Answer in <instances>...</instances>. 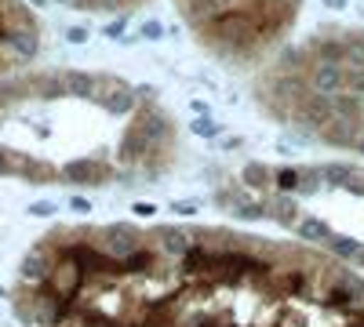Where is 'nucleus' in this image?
Here are the masks:
<instances>
[{
    "mask_svg": "<svg viewBox=\"0 0 364 327\" xmlns=\"http://www.w3.org/2000/svg\"><path fill=\"white\" fill-rule=\"evenodd\" d=\"M306 95H310L306 77H299V73H277V77H269V102H284V116Z\"/></svg>",
    "mask_w": 364,
    "mask_h": 327,
    "instance_id": "9",
    "label": "nucleus"
},
{
    "mask_svg": "<svg viewBox=\"0 0 364 327\" xmlns=\"http://www.w3.org/2000/svg\"><path fill=\"white\" fill-rule=\"evenodd\" d=\"M178 8H182V18H186L193 29H200V33L230 11L226 0H178Z\"/></svg>",
    "mask_w": 364,
    "mask_h": 327,
    "instance_id": "12",
    "label": "nucleus"
},
{
    "mask_svg": "<svg viewBox=\"0 0 364 327\" xmlns=\"http://www.w3.org/2000/svg\"><path fill=\"white\" fill-rule=\"evenodd\" d=\"M51 4H66V8H73V4H77V0H51Z\"/></svg>",
    "mask_w": 364,
    "mask_h": 327,
    "instance_id": "47",
    "label": "nucleus"
},
{
    "mask_svg": "<svg viewBox=\"0 0 364 327\" xmlns=\"http://www.w3.org/2000/svg\"><path fill=\"white\" fill-rule=\"evenodd\" d=\"M295 236H299L302 244L317 248V244H328V240H331V226H328L324 218H317V215H302V218L295 222Z\"/></svg>",
    "mask_w": 364,
    "mask_h": 327,
    "instance_id": "20",
    "label": "nucleus"
},
{
    "mask_svg": "<svg viewBox=\"0 0 364 327\" xmlns=\"http://www.w3.org/2000/svg\"><path fill=\"white\" fill-rule=\"evenodd\" d=\"M324 302L336 306V309L364 313V277H357L353 270H339L331 277V291H328Z\"/></svg>",
    "mask_w": 364,
    "mask_h": 327,
    "instance_id": "4",
    "label": "nucleus"
},
{
    "mask_svg": "<svg viewBox=\"0 0 364 327\" xmlns=\"http://www.w3.org/2000/svg\"><path fill=\"white\" fill-rule=\"evenodd\" d=\"M132 211H135V215H142V218H149V215H157V204H149V200H135V204H132Z\"/></svg>",
    "mask_w": 364,
    "mask_h": 327,
    "instance_id": "43",
    "label": "nucleus"
},
{
    "mask_svg": "<svg viewBox=\"0 0 364 327\" xmlns=\"http://www.w3.org/2000/svg\"><path fill=\"white\" fill-rule=\"evenodd\" d=\"M154 240H157V251L168 255V258H186L193 251V233L182 229V226H157Z\"/></svg>",
    "mask_w": 364,
    "mask_h": 327,
    "instance_id": "13",
    "label": "nucleus"
},
{
    "mask_svg": "<svg viewBox=\"0 0 364 327\" xmlns=\"http://www.w3.org/2000/svg\"><path fill=\"white\" fill-rule=\"evenodd\" d=\"M328 251L336 255L339 262H357V258H360V251H364V244L357 240V236H350V233H331Z\"/></svg>",
    "mask_w": 364,
    "mask_h": 327,
    "instance_id": "24",
    "label": "nucleus"
},
{
    "mask_svg": "<svg viewBox=\"0 0 364 327\" xmlns=\"http://www.w3.org/2000/svg\"><path fill=\"white\" fill-rule=\"evenodd\" d=\"M70 211H73V215H91V200L73 193V196H70Z\"/></svg>",
    "mask_w": 364,
    "mask_h": 327,
    "instance_id": "42",
    "label": "nucleus"
},
{
    "mask_svg": "<svg viewBox=\"0 0 364 327\" xmlns=\"http://www.w3.org/2000/svg\"><path fill=\"white\" fill-rule=\"evenodd\" d=\"M346 193H350V196H364V171H360V167H353L350 182H346Z\"/></svg>",
    "mask_w": 364,
    "mask_h": 327,
    "instance_id": "39",
    "label": "nucleus"
},
{
    "mask_svg": "<svg viewBox=\"0 0 364 327\" xmlns=\"http://www.w3.org/2000/svg\"><path fill=\"white\" fill-rule=\"evenodd\" d=\"M233 218H240V222H266L269 218V200H248V196H240L237 207H233Z\"/></svg>",
    "mask_w": 364,
    "mask_h": 327,
    "instance_id": "25",
    "label": "nucleus"
},
{
    "mask_svg": "<svg viewBox=\"0 0 364 327\" xmlns=\"http://www.w3.org/2000/svg\"><path fill=\"white\" fill-rule=\"evenodd\" d=\"M135 128L149 138V145H154V150H161L164 142H171V131H175L171 116H168L164 109H157V106H142V109L135 113Z\"/></svg>",
    "mask_w": 364,
    "mask_h": 327,
    "instance_id": "10",
    "label": "nucleus"
},
{
    "mask_svg": "<svg viewBox=\"0 0 364 327\" xmlns=\"http://www.w3.org/2000/svg\"><path fill=\"white\" fill-rule=\"evenodd\" d=\"M99 244H102V255L113 258V262H128L139 248H142V233L128 222H109L102 233H99Z\"/></svg>",
    "mask_w": 364,
    "mask_h": 327,
    "instance_id": "3",
    "label": "nucleus"
},
{
    "mask_svg": "<svg viewBox=\"0 0 364 327\" xmlns=\"http://www.w3.org/2000/svg\"><path fill=\"white\" fill-rule=\"evenodd\" d=\"M321 189H324L321 167H299V189H295V196H317Z\"/></svg>",
    "mask_w": 364,
    "mask_h": 327,
    "instance_id": "27",
    "label": "nucleus"
},
{
    "mask_svg": "<svg viewBox=\"0 0 364 327\" xmlns=\"http://www.w3.org/2000/svg\"><path fill=\"white\" fill-rule=\"evenodd\" d=\"M22 167V157L11 153V150H0V174H18Z\"/></svg>",
    "mask_w": 364,
    "mask_h": 327,
    "instance_id": "33",
    "label": "nucleus"
},
{
    "mask_svg": "<svg viewBox=\"0 0 364 327\" xmlns=\"http://www.w3.org/2000/svg\"><path fill=\"white\" fill-rule=\"evenodd\" d=\"M314 55H317V62H339V66H343V40H339V37L317 40V44H314Z\"/></svg>",
    "mask_w": 364,
    "mask_h": 327,
    "instance_id": "31",
    "label": "nucleus"
},
{
    "mask_svg": "<svg viewBox=\"0 0 364 327\" xmlns=\"http://www.w3.org/2000/svg\"><path fill=\"white\" fill-rule=\"evenodd\" d=\"M346 92L364 99V70H346Z\"/></svg>",
    "mask_w": 364,
    "mask_h": 327,
    "instance_id": "35",
    "label": "nucleus"
},
{
    "mask_svg": "<svg viewBox=\"0 0 364 327\" xmlns=\"http://www.w3.org/2000/svg\"><path fill=\"white\" fill-rule=\"evenodd\" d=\"M0 51H4L11 62H33L41 55V33L33 26H11L4 40H0Z\"/></svg>",
    "mask_w": 364,
    "mask_h": 327,
    "instance_id": "6",
    "label": "nucleus"
},
{
    "mask_svg": "<svg viewBox=\"0 0 364 327\" xmlns=\"http://www.w3.org/2000/svg\"><path fill=\"white\" fill-rule=\"evenodd\" d=\"M237 193L233 189H215V193H211V204H215L219 207V211H226V207H230V211H233V207H237Z\"/></svg>",
    "mask_w": 364,
    "mask_h": 327,
    "instance_id": "34",
    "label": "nucleus"
},
{
    "mask_svg": "<svg viewBox=\"0 0 364 327\" xmlns=\"http://www.w3.org/2000/svg\"><path fill=\"white\" fill-rule=\"evenodd\" d=\"M190 113H193V116H208V102L193 99V102H190Z\"/></svg>",
    "mask_w": 364,
    "mask_h": 327,
    "instance_id": "45",
    "label": "nucleus"
},
{
    "mask_svg": "<svg viewBox=\"0 0 364 327\" xmlns=\"http://www.w3.org/2000/svg\"><path fill=\"white\" fill-rule=\"evenodd\" d=\"M357 265H360V270H364V251H360V258H357Z\"/></svg>",
    "mask_w": 364,
    "mask_h": 327,
    "instance_id": "50",
    "label": "nucleus"
},
{
    "mask_svg": "<svg viewBox=\"0 0 364 327\" xmlns=\"http://www.w3.org/2000/svg\"><path fill=\"white\" fill-rule=\"evenodd\" d=\"M306 84H310L314 95L336 99V95L346 92V66H339V62H314L310 73H306Z\"/></svg>",
    "mask_w": 364,
    "mask_h": 327,
    "instance_id": "7",
    "label": "nucleus"
},
{
    "mask_svg": "<svg viewBox=\"0 0 364 327\" xmlns=\"http://www.w3.org/2000/svg\"><path fill=\"white\" fill-rule=\"evenodd\" d=\"M171 211H175V215H193V218H197L200 204H197V200H175V204H171Z\"/></svg>",
    "mask_w": 364,
    "mask_h": 327,
    "instance_id": "40",
    "label": "nucleus"
},
{
    "mask_svg": "<svg viewBox=\"0 0 364 327\" xmlns=\"http://www.w3.org/2000/svg\"><path fill=\"white\" fill-rule=\"evenodd\" d=\"M139 37H142V40H164V26H161V22H154V18H149V22H142V29H139Z\"/></svg>",
    "mask_w": 364,
    "mask_h": 327,
    "instance_id": "37",
    "label": "nucleus"
},
{
    "mask_svg": "<svg viewBox=\"0 0 364 327\" xmlns=\"http://www.w3.org/2000/svg\"><path fill=\"white\" fill-rule=\"evenodd\" d=\"M58 174L73 186H95V182H106L109 178V167H102L99 160H66Z\"/></svg>",
    "mask_w": 364,
    "mask_h": 327,
    "instance_id": "14",
    "label": "nucleus"
},
{
    "mask_svg": "<svg viewBox=\"0 0 364 327\" xmlns=\"http://www.w3.org/2000/svg\"><path fill=\"white\" fill-rule=\"evenodd\" d=\"M95 106H102L109 116H132L139 109V99H135V87L117 80V77H102V87L95 95Z\"/></svg>",
    "mask_w": 364,
    "mask_h": 327,
    "instance_id": "5",
    "label": "nucleus"
},
{
    "mask_svg": "<svg viewBox=\"0 0 364 327\" xmlns=\"http://www.w3.org/2000/svg\"><path fill=\"white\" fill-rule=\"evenodd\" d=\"M273 189L295 196V189H299V167H277V171H273Z\"/></svg>",
    "mask_w": 364,
    "mask_h": 327,
    "instance_id": "32",
    "label": "nucleus"
},
{
    "mask_svg": "<svg viewBox=\"0 0 364 327\" xmlns=\"http://www.w3.org/2000/svg\"><path fill=\"white\" fill-rule=\"evenodd\" d=\"M288 121L299 128V131H321L328 121H331V99H321V95H306L291 113H288Z\"/></svg>",
    "mask_w": 364,
    "mask_h": 327,
    "instance_id": "8",
    "label": "nucleus"
},
{
    "mask_svg": "<svg viewBox=\"0 0 364 327\" xmlns=\"http://www.w3.org/2000/svg\"><path fill=\"white\" fill-rule=\"evenodd\" d=\"M331 116H343V121H353V124H364V99L343 92L331 99Z\"/></svg>",
    "mask_w": 364,
    "mask_h": 327,
    "instance_id": "23",
    "label": "nucleus"
},
{
    "mask_svg": "<svg viewBox=\"0 0 364 327\" xmlns=\"http://www.w3.org/2000/svg\"><path fill=\"white\" fill-rule=\"evenodd\" d=\"M120 164H142V160H149V157H154L157 150H154V145H149V138L132 124L128 131H124V138H120Z\"/></svg>",
    "mask_w": 364,
    "mask_h": 327,
    "instance_id": "16",
    "label": "nucleus"
},
{
    "mask_svg": "<svg viewBox=\"0 0 364 327\" xmlns=\"http://www.w3.org/2000/svg\"><path fill=\"white\" fill-rule=\"evenodd\" d=\"M55 211H58V204H51V200H33L29 204V215L33 218H55Z\"/></svg>",
    "mask_w": 364,
    "mask_h": 327,
    "instance_id": "36",
    "label": "nucleus"
},
{
    "mask_svg": "<svg viewBox=\"0 0 364 327\" xmlns=\"http://www.w3.org/2000/svg\"><path fill=\"white\" fill-rule=\"evenodd\" d=\"M240 186L255 189V193L273 189V167H266L262 160H248L245 167H240Z\"/></svg>",
    "mask_w": 364,
    "mask_h": 327,
    "instance_id": "22",
    "label": "nucleus"
},
{
    "mask_svg": "<svg viewBox=\"0 0 364 327\" xmlns=\"http://www.w3.org/2000/svg\"><path fill=\"white\" fill-rule=\"evenodd\" d=\"M353 150H357V153L364 157V124L357 128V138H353Z\"/></svg>",
    "mask_w": 364,
    "mask_h": 327,
    "instance_id": "46",
    "label": "nucleus"
},
{
    "mask_svg": "<svg viewBox=\"0 0 364 327\" xmlns=\"http://www.w3.org/2000/svg\"><path fill=\"white\" fill-rule=\"evenodd\" d=\"M87 37H91V33H87L84 26H70V29H66V44H87Z\"/></svg>",
    "mask_w": 364,
    "mask_h": 327,
    "instance_id": "41",
    "label": "nucleus"
},
{
    "mask_svg": "<svg viewBox=\"0 0 364 327\" xmlns=\"http://www.w3.org/2000/svg\"><path fill=\"white\" fill-rule=\"evenodd\" d=\"M18 174H22V178H29V182H51V178H55V167H48V164H41V160L22 157Z\"/></svg>",
    "mask_w": 364,
    "mask_h": 327,
    "instance_id": "29",
    "label": "nucleus"
},
{
    "mask_svg": "<svg viewBox=\"0 0 364 327\" xmlns=\"http://www.w3.org/2000/svg\"><path fill=\"white\" fill-rule=\"evenodd\" d=\"M135 4H139V0H135Z\"/></svg>",
    "mask_w": 364,
    "mask_h": 327,
    "instance_id": "51",
    "label": "nucleus"
},
{
    "mask_svg": "<svg viewBox=\"0 0 364 327\" xmlns=\"http://www.w3.org/2000/svg\"><path fill=\"white\" fill-rule=\"evenodd\" d=\"M102 77H106V73H87V70H63V80H66V95L95 102L99 87H102Z\"/></svg>",
    "mask_w": 364,
    "mask_h": 327,
    "instance_id": "15",
    "label": "nucleus"
},
{
    "mask_svg": "<svg viewBox=\"0 0 364 327\" xmlns=\"http://www.w3.org/2000/svg\"><path fill=\"white\" fill-rule=\"evenodd\" d=\"M259 18L248 11H226L215 26L204 29V37L215 44V51H248L259 40Z\"/></svg>",
    "mask_w": 364,
    "mask_h": 327,
    "instance_id": "1",
    "label": "nucleus"
},
{
    "mask_svg": "<svg viewBox=\"0 0 364 327\" xmlns=\"http://www.w3.org/2000/svg\"><path fill=\"white\" fill-rule=\"evenodd\" d=\"M284 4H288V8H291V11H295V8H299V4H302V0H284Z\"/></svg>",
    "mask_w": 364,
    "mask_h": 327,
    "instance_id": "48",
    "label": "nucleus"
},
{
    "mask_svg": "<svg viewBox=\"0 0 364 327\" xmlns=\"http://www.w3.org/2000/svg\"><path fill=\"white\" fill-rule=\"evenodd\" d=\"M190 131H193L197 138H204V142H215L226 128H223L219 121H211V116H193V121H190Z\"/></svg>",
    "mask_w": 364,
    "mask_h": 327,
    "instance_id": "30",
    "label": "nucleus"
},
{
    "mask_svg": "<svg viewBox=\"0 0 364 327\" xmlns=\"http://www.w3.org/2000/svg\"><path fill=\"white\" fill-rule=\"evenodd\" d=\"M29 95H37L41 102L66 99V80H63V73H37V77H29Z\"/></svg>",
    "mask_w": 364,
    "mask_h": 327,
    "instance_id": "19",
    "label": "nucleus"
},
{
    "mask_svg": "<svg viewBox=\"0 0 364 327\" xmlns=\"http://www.w3.org/2000/svg\"><path fill=\"white\" fill-rule=\"evenodd\" d=\"M84 284H87V277H84V270L73 262V258H66V255H55V262H51V273H48V291L51 294H58L63 302H73L77 294L84 291Z\"/></svg>",
    "mask_w": 364,
    "mask_h": 327,
    "instance_id": "2",
    "label": "nucleus"
},
{
    "mask_svg": "<svg viewBox=\"0 0 364 327\" xmlns=\"http://www.w3.org/2000/svg\"><path fill=\"white\" fill-rule=\"evenodd\" d=\"M357 128L353 121H343V116H331V121L321 128V142L331 145V150H353V138H357Z\"/></svg>",
    "mask_w": 364,
    "mask_h": 327,
    "instance_id": "17",
    "label": "nucleus"
},
{
    "mask_svg": "<svg viewBox=\"0 0 364 327\" xmlns=\"http://www.w3.org/2000/svg\"><path fill=\"white\" fill-rule=\"evenodd\" d=\"M299 218H302L299 196H291V193H273V196H269V222H277V226H284V229H295Z\"/></svg>",
    "mask_w": 364,
    "mask_h": 327,
    "instance_id": "18",
    "label": "nucleus"
},
{
    "mask_svg": "<svg viewBox=\"0 0 364 327\" xmlns=\"http://www.w3.org/2000/svg\"><path fill=\"white\" fill-rule=\"evenodd\" d=\"M321 4H324L328 11H346V4H350V0H321Z\"/></svg>",
    "mask_w": 364,
    "mask_h": 327,
    "instance_id": "44",
    "label": "nucleus"
},
{
    "mask_svg": "<svg viewBox=\"0 0 364 327\" xmlns=\"http://www.w3.org/2000/svg\"><path fill=\"white\" fill-rule=\"evenodd\" d=\"M350 174H353V164H324L321 167V178H324V189H346L350 182Z\"/></svg>",
    "mask_w": 364,
    "mask_h": 327,
    "instance_id": "26",
    "label": "nucleus"
},
{
    "mask_svg": "<svg viewBox=\"0 0 364 327\" xmlns=\"http://www.w3.org/2000/svg\"><path fill=\"white\" fill-rule=\"evenodd\" d=\"M29 4H37V8H44V4H51V0H29Z\"/></svg>",
    "mask_w": 364,
    "mask_h": 327,
    "instance_id": "49",
    "label": "nucleus"
},
{
    "mask_svg": "<svg viewBox=\"0 0 364 327\" xmlns=\"http://www.w3.org/2000/svg\"><path fill=\"white\" fill-rule=\"evenodd\" d=\"M51 251L33 248V251H26L22 262H18V287H44L48 284V273H51Z\"/></svg>",
    "mask_w": 364,
    "mask_h": 327,
    "instance_id": "11",
    "label": "nucleus"
},
{
    "mask_svg": "<svg viewBox=\"0 0 364 327\" xmlns=\"http://www.w3.org/2000/svg\"><path fill=\"white\" fill-rule=\"evenodd\" d=\"M124 26H128V15H117L113 22H106V26H102V33H106V37H120V40H124Z\"/></svg>",
    "mask_w": 364,
    "mask_h": 327,
    "instance_id": "38",
    "label": "nucleus"
},
{
    "mask_svg": "<svg viewBox=\"0 0 364 327\" xmlns=\"http://www.w3.org/2000/svg\"><path fill=\"white\" fill-rule=\"evenodd\" d=\"M273 287L281 294H291V299H302V294H310V273L306 270H277L273 273Z\"/></svg>",
    "mask_w": 364,
    "mask_h": 327,
    "instance_id": "21",
    "label": "nucleus"
},
{
    "mask_svg": "<svg viewBox=\"0 0 364 327\" xmlns=\"http://www.w3.org/2000/svg\"><path fill=\"white\" fill-rule=\"evenodd\" d=\"M343 66L346 70H364V37H346L343 40Z\"/></svg>",
    "mask_w": 364,
    "mask_h": 327,
    "instance_id": "28",
    "label": "nucleus"
}]
</instances>
